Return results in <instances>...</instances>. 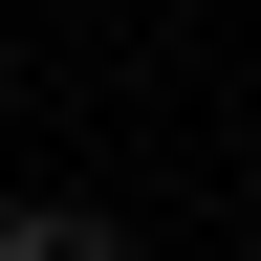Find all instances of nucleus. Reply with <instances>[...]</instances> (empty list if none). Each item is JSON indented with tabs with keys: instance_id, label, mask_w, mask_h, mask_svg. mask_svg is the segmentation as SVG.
<instances>
[{
	"instance_id": "f257e3e1",
	"label": "nucleus",
	"mask_w": 261,
	"mask_h": 261,
	"mask_svg": "<svg viewBox=\"0 0 261 261\" xmlns=\"http://www.w3.org/2000/svg\"><path fill=\"white\" fill-rule=\"evenodd\" d=\"M0 261H130V240H109V218H65V196H44V218H0Z\"/></svg>"
}]
</instances>
